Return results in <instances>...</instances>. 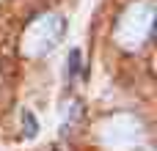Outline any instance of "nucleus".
Segmentation results:
<instances>
[{
    "label": "nucleus",
    "instance_id": "1",
    "mask_svg": "<svg viewBox=\"0 0 157 151\" xmlns=\"http://www.w3.org/2000/svg\"><path fill=\"white\" fill-rule=\"evenodd\" d=\"M152 25H155V3L152 0H135L119 17V25H116V36L113 39H116V44L121 50L135 52L152 36Z\"/></svg>",
    "mask_w": 157,
    "mask_h": 151
},
{
    "label": "nucleus",
    "instance_id": "2",
    "mask_svg": "<svg viewBox=\"0 0 157 151\" xmlns=\"http://www.w3.org/2000/svg\"><path fill=\"white\" fill-rule=\"evenodd\" d=\"M61 36H63V19L58 14H41V17H36L25 28V33H22V41H19L22 55L25 58H41L50 50H55V44L61 41Z\"/></svg>",
    "mask_w": 157,
    "mask_h": 151
},
{
    "label": "nucleus",
    "instance_id": "3",
    "mask_svg": "<svg viewBox=\"0 0 157 151\" xmlns=\"http://www.w3.org/2000/svg\"><path fill=\"white\" fill-rule=\"evenodd\" d=\"M141 138H144L141 121H138L135 116H127V113L110 116V118H105L102 127H99V140H102L105 149H110V151L132 149L135 143H141Z\"/></svg>",
    "mask_w": 157,
    "mask_h": 151
},
{
    "label": "nucleus",
    "instance_id": "4",
    "mask_svg": "<svg viewBox=\"0 0 157 151\" xmlns=\"http://www.w3.org/2000/svg\"><path fill=\"white\" fill-rule=\"evenodd\" d=\"M22 129H25V138H33L36 135V121H33V113L30 110H22Z\"/></svg>",
    "mask_w": 157,
    "mask_h": 151
}]
</instances>
